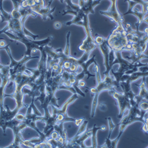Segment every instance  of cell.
Here are the masks:
<instances>
[{
  "label": "cell",
  "mask_w": 148,
  "mask_h": 148,
  "mask_svg": "<svg viewBox=\"0 0 148 148\" xmlns=\"http://www.w3.org/2000/svg\"><path fill=\"white\" fill-rule=\"evenodd\" d=\"M1 34H4L11 41H16L21 42V43L25 45L26 47V51L24 53V55L32 56V53L34 51H39L42 52L45 50V47L47 46L50 42L53 40V38L52 36H49L47 38L40 40H36L30 37L27 36L24 33H18L13 34L8 31L3 32Z\"/></svg>",
  "instance_id": "6da1fadb"
},
{
  "label": "cell",
  "mask_w": 148,
  "mask_h": 148,
  "mask_svg": "<svg viewBox=\"0 0 148 148\" xmlns=\"http://www.w3.org/2000/svg\"><path fill=\"white\" fill-rule=\"evenodd\" d=\"M10 45V44L7 45V47L5 49V51H6L8 55L9 56V57L10 58V60H11V64L9 65V67H10V82H13V81L14 80L16 77L17 75H18V74H20V73H22L26 71V70L27 69V67L26 66V64L27 62L32 59H37L38 58V56L32 57V56L24 55V57L21 59H20L19 61H16L13 58V56H12L11 50L9 47Z\"/></svg>",
  "instance_id": "7a4b0ae2"
},
{
  "label": "cell",
  "mask_w": 148,
  "mask_h": 148,
  "mask_svg": "<svg viewBox=\"0 0 148 148\" xmlns=\"http://www.w3.org/2000/svg\"><path fill=\"white\" fill-rule=\"evenodd\" d=\"M77 26L84 27L86 33V38L83 40L82 44L79 46V50L90 55L96 47H97V45L92 35L91 29L90 26L88 15L85 14L83 20L78 23Z\"/></svg>",
  "instance_id": "3957f363"
},
{
  "label": "cell",
  "mask_w": 148,
  "mask_h": 148,
  "mask_svg": "<svg viewBox=\"0 0 148 148\" xmlns=\"http://www.w3.org/2000/svg\"><path fill=\"white\" fill-rule=\"evenodd\" d=\"M126 34L127 32H123L115 29L107 38L109 46L115 52L125 51V49L129 43Z\"/></svg>",
  "instance_id": "277c9868"
},
{
  "label": "cell",
  "mask_w": 148,
  "mask_h": 148,
  "mask_svg": "<svg viewBox=\"0 0 148 148\" xmlns=\"http://www.w3.org/2000/svg\"><path fill=\"white\" fill-rule=\"evenodd\" d=\"M27 127L28 126L25 123L18 121L16 118H14L13 120H10L8 122V128H10L13 130L14 136V139L13 142L11 143L7 147H21V146H23V142L24 141L21 132Z\"/></svg>",
  "instance_id": "5b68a950"
},
{
  "label": "cell",
  "mask_w": 148,
  "mask_h": 148,
  "mask_svg": "<svg viewBox=\"0 0 148 148\" xmlns=\"http://www.w3.org/2000/svg\"><path fill=\"white\" fill-rule=\"evenodd\" d=\"M114 64H118L119 67L116 71H114L112 68L111 72H112V75L116 79L119 85L121 77L126 73L127 71L130 70L134 67H137L135 65L132 64L129 60L123 58L122 52H116V59L113 62V65Z\"/></svg>",
  "instance_id": "8992f818"
},
{
  "label": "cell",
  "mask_w": 148,
  "mask_h": 148,
  "mask_svg": "<svg viewBox=\"0 0 148 148\" xmlns=\"http://www.w3.org/2000/svg\"><path fill=\"white\" fill-rule=\"evenodd\" d=\"M112 2V5L108 8L107 11H100V13L104 16H106L110 18L111 20L114 21L117 24V30L125 32H126L125 27V21L123 19L122 14H121L117 7V0H110Z\"/></svg>",
  "instance_id": "52a82bcc"
},
{
  "label": "cell",
  "mask_w": 148,
  "mask_h": 148,
  "mask_svg": "<svg viewBox=\"0 0 148 148\" xmlns=\"http://www.w3.org/2000/svg\"><path fill=\"white\" fill-rule=\"evenodd\" d=\"M146 113V112L140 110L138 106H132L130 109L128 110V113L122 117L120 123L117 126L123 125L127 127L129 125L136 121L142 122L143 124L145 121V115Z\"/></svg>",
  "instance_id": "ba28073f"
},
{
  "label": "cell",
  "mask_w": 148,
  "mask_h": 148,
  "mask_svg": "<svg viewBox=\"0 0 148 148\" xmlns=\"http://www.w3.org/2000/svg\"><path fill=\"white\" fill-rule=\"evenodd\" d=\"M95 41L97 45V47L99 48L101 53L103 55L104 59V66L106 68V71L103 73L104 76L108 75L110 73V71L112 70L109 65V55L112 51V49L109 46L107 38H103V36L97 35V37L94 38Z\"/></svg>",
  "instance_id": "9c48e42d"
},
{
  "label": "cell",
  "mask_w": 148,
  "mask_h": 148,
  "mask_svg": "<svg viewBox=\"0 0 148 148\" xmlns=\"http://www.w3.org/2000/svg\"><path fill=\"white\" fill-rule=\"evenodd\" d=\"M108 94L112 95L114 99L117 100V106L119 109V113L117 115V118L121 119L124 116L126 111L129 110L132 107L128 98L123 92H118L116 88L108 91Z\"/></svg>",
  "instance_id": "30bf717a"
},
{
  "label": "cell",
  "mask_w": 148,
  "mask_h": 148,
  "mask_svg": "<svg viewBox=\"0 0 148 148\" xmlns=\"http://www.w3.org/2000/svg\"><path fill=\"white\" fill-rule=\"evenodd\" d=\"M119 87V85L113 75L110 73L108 75H105L104 78L101 81L97 82L96 87L90 89L91 94H95L97 92L101 93L104 91H109L112 89Z\"/></svg>",
  "instance_id": "8fae6325"
},
{
  "label": "cell",
  "mask_w": 148,
  "mask_h": 148,
  "mask_svg": "<svg viewBox=\"0 0 148 148\" xmlns=\"http://www.w3.org/2000/svg\"><path fill=\"white\" fill-rule=\"evenodd\" d=\"M79 98L78 94L77 93L73 94V95L69 97L68 99L66 100V101L64 104L61 108H58L54 106L51 105L52 108V114H66L67 113V111H68V108L69 106L73 103L75 100Z\"/></svg>",
  "instance_id": "7c38bea8"
},
{
  "label": "cell",
  "mask_w": 148,
  "mask_h": 148,
  "mask_svg": "<svg viewBox=\"0 0 148 148\" xmlns=\"http://www.w3.org/2000/svg\"><path fill=\"white\" fill-rule=\"evenodd\" d=\"M53 0H49L48 4L47 6H45L44 8H42L38 13V16H41L42 19L44 21H46L47 18H50L51 20H53L54 17L52 15L53 12L55 11V9L56 8V6H55L52 9L51 8V5H52V3Z\"/></svg>",
  "instance_id": "4fadbf2b"
},
{
  "label": "cell",
  "mask_w": 148,
  "mask_h": 148,
  "mask_svg": "<svg viewBox=\"0 0 148 148\" xmlns=\"http://www.w3.org/2000/svg\"><path fill=\"white\" fill-rule=\"evenodd\" d=\"M97 63V61L95 60V55H93L92 56V58H91L90 59H89L88 60H87L86 62H85L82 63L80 67L82 68V71L85 73V74L87 76V79H89L90 78H91V77H95V75H94V74H91L89 70H88V68H89V66L92 64H96Z\"/></svg>",
  "instance_id": "5bb4252c"
},
{
  "label": "cell",
  "mask_w": 148,
  "mask_h": 148,
  "mask_svg": "<svg viewBox=\"0 0 148 148\" xmlns=\"http://www.w3.org/2000/svg\"><path fill=\"white\" fill-rule=\"evenodd\" d=\"M130 56L129 58L128 56L123 57L126 60H129L132 64H135L136 63L140 62L142 59H148V56L146 55L143 53H138L134 51H130Z\"/></svg>",
  "instance_id": "9a60e30c"
},
{
  "label": "cell",
  "mask_w": 148,
  "mask_h": 148,
  "mask_svg": "<svg viewBox=\"0 0 148 148\" xmlns=\"http://www.w3.org/2000/svg\"><path fill=\"white\" fill-rule=\"evenodd\" d=\"M106 126L103 125L101 126V127H97L96 125L95 124L92 128V134H91V147L93 148H96L98 147V143H97V133L98 130H106Z\"/></svg>",
  "instance_id": "2e32d148"
},
{
  "label": "cell",
  "mask_w": 148,
  "mask_h": 148,
  "mask_svg": "<svg viewBox=\"0 0 148 148\" xmlns=\"http://www.w3.org/2000/svg\"><path fill=\"white\" fill-rule=\"evenodd\" d=\"M137 85L139 88L140 91L138 95L143 100L148 101V89L147 88L146 83V78H142V81L139 85Z\"/></svg>",
  "instance_id": "e0dca14e"
},
{
  "label": "cell",
  "mask_w": 148,
  "mask_h": 148,
  "mask_svg": "<svg viewBox=\"0 0 148 148\" xmlns=\"http://www.w3.org/2000/svg\"><path fill=\"white\" fill-rule=\"evenodd\" d=\"M88 121L87 120H84L82 123L81 124V125L79 126V129H78V130L77 132V133L75 134V135L74 136L71 138V139H69V141L70 142H72V141H73L76 140L77 139H78L81 135H82L86 130H87V125H88Z\"/></svg>",
  "instance_id": "ac0fdd59"
},
{
  "label": "cell",
  "mask_w": 148,
  "mask_h": 148,
  "mask_svg": "<svg viewBox=\"0 0 148 148\" xmlns=\"http://www.w3.org/2000/svg\"><path fill=\"white\" fill-rule=\"evenodd\" d=\"M148 77V71L145 72H136L133 73L131 75H130V77L127 81H129L130 83H133L134 81H136L138 79H139L141 78L145 77L146 78Z\"/></svg>",
  "instance_id": "d6986e66"
},
{
  "label": "cell",
  "mask_w": 148,
  "mask_h": 148,
  "mask_svg": "<svg viewBox=\"0 0 148 148\" xmlns=\"http://www.w3.org/2000/svg\"><path fill=\"white\" fill-rule=\"evenodd\" d=\"M99 95H100V93L98 92L95 93L94 95V98H93L92 104H91V118H94L95 115L96 110L98 104V97H99Z\"/></svg>",
  "instance_id": "ffe728a7"
},
{
  "label": "cell",
  "mask_w": 148,
  "mask_h": 148,
  "mask_svg": "<svg viewBox=\"0 0 148 148\" xmlns=\"http://www.w3.org/2000/svg\"><path fill=\"white\" fill-rule=\"evenodd\" d=\"M36 4L31 8L33 11H34L36 13L38 14V12L43 8L45 7V1L44 0H35Z\"/></svg>",
  "instance_id": "44dd1931"
},
{
  "label": "cell",
  "mask_w": 148,
  "mask_h": 148,
  "mask_svg": "<svg viewBox=\"0 0 148 148\" xmlns=\"http://www.w3.org/2000/svg\"><path fill=\"white\" fill-rule=\"evenodd\" d=\"M70 36H71V32L68 31L67 32L66 34V46L65 48L64 51V53L67 56H69L71 55V46H70Z\"/></svg>",
  "instance_id": "7402d4cb"
},
{
  "label": "cell",
  "mask_w": 148,
  "mask_h": 148,
  "mask_svg": "<svg viewBox=\"0 0 148 148\" xmlns=\"http://www.w3.org/2000/svg\"><path fill=\"white\" fill-rule=\"evenodd\" d=\"M106 120L108 121V127H109V133H108V138H110V136L112 135L113 131L114 130V129L117 126V125H115L113 121V120L112 119V117H108L106 118Z\"/></svg>",
  "instance_id": "603a6c76"
},
{
  "label": "cell",
  "mask_w": 148,
  "mask_h": 148,
  "mask_svg": "<svg viewBox=\"0 0 148 148\" xmlns=\"http://www.w3.org/2000/svg\"><path fill=\"white\" fill-rule=\"evenodd\" d=\"M134 2L137 3V4L140 5L142 7V12L143 13L144 15L147 14V11H146V7L148 5V1H145V0H133Z\"/></svg>",
  "instance_id": "cb8c5ba5"
},
{
  "label": "cell",
  "mask_w": 148,
  "mask_h": 148,
  "mask_svg": "<svg viewBox=\"0 0 148 148\" xmlns=\"http://www.w3.org/2000/svg\"><path fill=\"white\" fill-rule=\"evenodd\" d=\"M139 108L144 111V112H147L148 111V101L142 100L138 104Z\"/></svg>",
  "instance_id": "d4e9b609"
},
{
  "label": "cell",
  "mask_w": 148,
  "mask_h": 148,
  "mask_svg": "<svg viewBox=\"0 0 148 148\" xmlns=\"http://www.w3.org/2000/svg\"><path fill=\"white\" fill-rule=\"evenodd\" d=\"M142 130L145 133H148V117L145 118V121L143 123V126L142 127Z\"/></svg>",
  "instance_id": "484cf974"
},
{
  "label": "cell",
  "mask_w": 148,
  "mask_h": 148,
  "mask_svg": "<svg viewBox=\"0 0 148 148\" xmlns=\"http://www.w3.org/2000/svg\"><path fill=\"white\" fill-rule=\"evenodd\" d=\"M23 0H14V1L13 3L14 8L15 9H18L20 8V7L21 5V3L23 2Z\"/></svg>",
  "instance_id": "4316f807"
},
{
  "label": "cell",
  "mask_w": 148,
  "mask_h": 148,
  "mask_svg": "<svg viewBox=\"0 0 148 148\" xmlns=\"http://www.w3.org/2000/svg\"><path fill=\"white\" fill-rule=\"evenodd\" d=\"M98 108L101 112H106L107 110V106L105 103H101L100 104H98Z\"/></svg>",
  "instance_id": "83f0119b"
},
{
  "label": "cell",
  "mask_w": 148,
  "mask_h": 148,
  "mask_svg": "<svg viewBox=\"0 0 148 148\" xmlns=\"http://www.w3.org/2000/svg\"><path fill=\"white\" fill-rule=\"evenodd\" d=\"M15 118L18 120V121H23L24 120V118H25V115H23L22 114H17V115L16 116Z\"/></svg>",
  "instance_id": "f1b7e54d"
},
{
  "label": "cell",
  "mask_w": 148,
  "mask_h": 148,
  "mask_svg": "<svg viewBox=\"0 0 148 148\" xmlns=\"http://www.w3.org/2000/svg\"><path fill=\"white\" fill-rule=\"evenodd\" d=\"M62 24L59 21H56L53 24V26L56 29H60L62 27Z\"/></svg>",
  "instance_id": "f546056e"
},
{
  "label": "cell",
  "mask_w": 148,
  "mask_h": 148,
  "mask_svg": "<svg viewBox=\"0 0 148 148\" xmlns=\"http://www.w3.org/2000/svg\"><path fill=\"white\" fill-rule=\"evenodd\" d=\"M86 85V82L83 81V80H81V81H79L78 82V86L81 88V87H85Z\"/></svg>",
  "instance_id": "4dcf8cb0"
},
{
  "label": "cell",
  "mask_w": 148,
  "mask_h": 148,
  "mask_svg": "<svg viewBox=\"0 0 148 148\" xmlns=\"http://www.w3.org/2000/svg\"><path fill=\"white\" fill-rule=\"evenodd\" d=\"M5 42L3 39H1L0 41V47H5Z\"/></svg>",
  "instance_id": "1f68e13d"
},
{
  "label": "cell",
  "mask_w": 148,
  "mask_h": 148,
  "mask_svg": "<svg viewBox=\"0 0 148 148\" xmlns=\"http://www.w3.org/2000/svg\"><path fill=\"white\" fill-rule=\"evenodd\" d=\"M6 47H7V45L5 47H0V50H3V49H4V50H5Z\"/></svg>",
  "instance_id": "d6a6232c"
},
{
  "label": "cell",
  "mask_w": 148,
  "mask_h": 148,
  "mask_svg": "<svg viewBox=\"0 0 148 148\" xmlns=\"http://www.w3.org/2000/svg\"><path fill=\"white\" fill-rule=\"evenodd\" d=\"M59 1H60V3H61L62 4L64 3V0H59Z\"/></svg>",
  "instance_id": "836d02e7"
},
{
  "label": "cell",
  "mask_w": 148,
  "mask_h": 148,
  "mask_svg": "<svg viewBox=\"0 0 148 148\" xmlns=\"http://www.w3.org/2000/svg\"><path fill=\"white\" fill-rule=\"evenodd\" d=\"M147 147V148H148V146H147V147Z\"/></svg>",
  "instance_id": "e575fe53"
}]
</instances>
